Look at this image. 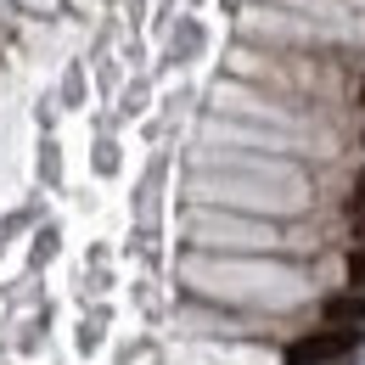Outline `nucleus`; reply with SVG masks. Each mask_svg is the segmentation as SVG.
<instances>
[{"label": "nucleus", "instance_id": "obj_5", "mask_svg": "<svg viewBox=\"0 0 365 365\" xmlns=\"http://www.w3.org/2000/svg\"><path fill=\"white\" fill-rule=\"evenodd\" d=\"M354 247H365V214L354 220Z\"/></svg>", "mask_w": 365, "mask_h": 365}, {"label": "nucleus", "instance_id": "obj_1", "mask_svg": "<svg viewBox=\"0 0 365 365\" xmlns=\"http://www.w3.org/2000/svg\"><path fill=\"white\" fill-rule=\"evenodd\" d=\"M360 343H365L360 326H320V331H304L287 349V365H343Z\"/></svg>", "mask_w": 365, "mask_h": 365}, {"label": "nucleus", "instance_id": "obj_6", "mask_svg": "<svg viewBox=\"0 0 365 365\" xmlns=\"http://www.w3.org/2000/svg\"><path fill=\"white\" fill-rule=\"evenodd\" d=\"M360 107H365V79H360Z\"/></svg>", "mask_w": 365, "mask_h": 365}, {"label": "nucleus", "instance_id": "obj_3", "mask_svg": "<svg viewBox=\"0 0 365 365\" xmlns=\"http://www.w3.org/2000/svg\"><path fill=\"white\" fill-rule=\"evenodd\" d=\"M349 287H360V292H365V247L349 253Z\"/></svg>", "mask_w": 365, "mask_h": 365}, {"label": "nucleus", "instance_id": "obj_2", "mask_svg": "<svg viewBox=\"0 0 365 365\" xmlns=\"http://www.w3.org/2000/svg\"><path fill=\"white\" fill-rule=\"evenodd\" d=\"M326 326H365V292L360 287L326 298Z\"/></svg>", "mask_w": 365, "mask_h": 365}, {"label": "nucleus", "instance_id": "obj_4", "mask_svg": "<svg viewBox=\"0 0 365 365\" xmlns=\"http://www.w3.org/2000/svg\"><path fill=\"white\" fill-rule=\"evenodd\" d=\"M349 208H354V220L365 214V169H360V180H354V197H349Z\"/></svg>", "mask_w": 365, "mask_h": 365}, {"label": "nucleus", "instance_id": "obj_7", "mask_svg": "<svg viewBox=\"0 0 365 365\" xmlns=\"http://www.w3.org/2000/svg\"><path fill=\"white\" fill-rule=\"evenodd\" d=\"M360 140H365V135H360Z\"/></svg>", "mask_w": 365, "mask_h": 365}]
</instances>
